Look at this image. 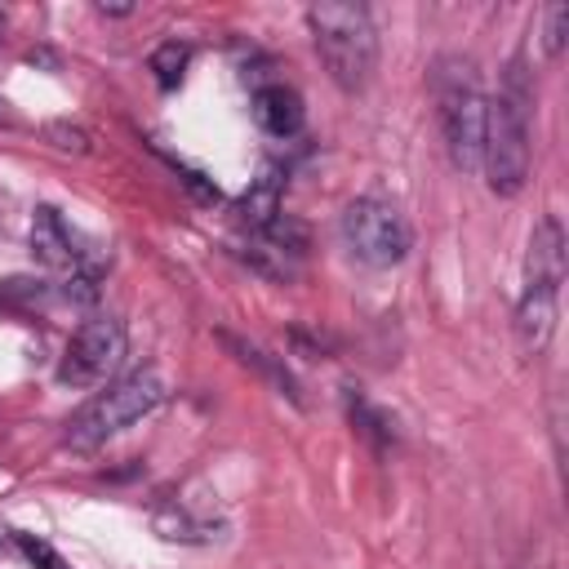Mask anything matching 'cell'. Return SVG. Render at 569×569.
<instances>
[{"label": "cell", "mask_w": 569, "mask_h": 569, "mask_svg": "<svg viewBox=\"0 0 569 569\" xmlns=\"http://www.w3.org/2000/svg\"><path fill=\"white\" fill-rule=\"evenodd\" d=\"M187 67H191V44L187 40H164V44L151 49V71H156L160 89H178Z\"/></svg>", "instance_id": "obj_13"}, {"label": "cell", "mask_w": 569, "mask_h": 569, "mask_svg": "<svg viewBox=\"0 0 569 569\" xmlns=\"http://www.w3.org/2000/svg\"><path fill=\"white\" fill-rule=\"evenodd\" d=\"M98 13H102V18H129L133 4H98Z\"/></svg>", "instance_id": "obj_19"}, {"label": "cell", "mask_w": 569, "mask_h": 569, "mask_svg": "<svg viewBox=\"0 0 569 569\" xmlns=\"http://www.w3.org/2000/svg\"><path fill=\"white\" fill-rule=\"evenodd\" d=\"M307 27L329 80L347 93H360L378 67V31L369 9L351 0H325L307 9Z\"/></svg>", "instance_id": "obj_2"}, {"label": "cell", "mask_w": 569, "mask_h": 569, "mask_svg": "<svg viewBox=\"0 0 569 569\" xmlns=\"http://www.w3.org/2000/svg\"><path fill=\"white\" fill-rule=\"evenodd\" d=\"M280 191H284V178H280V169H262L253 182H249V191L240 196V222L249 227V231H267L276 218H280Z\"/></svg>", "instance_id": "obj_11"}, {"label": "cell", "mask_w": 569, "mask_h": 569, "mask_svg": "<svg viewBox=\"0 0 569 569\" xmlns=\"http://www.w3.org/2000/svg\"><path fill=\"white\" fill-rule=\"evenodd\" d=\"M182 169V164H178ZM182 182L196 191V200H204V204H213L218 200V187L213 182H204V173H196V169H182Z\"/></svg>", "instance_id": "obj_17"}, {"label": "cell", "mask_w": 569, "mask_h": 569, "mask_svg": "<svg viewBox=\"0 0 569 569\" xmlns=\"http://www.w3.org/2000/svg\"><path fill=\"white\" fill-rule=\"evenodd\" d=\"M565 36H569V4H547V13H542V49H547V58H560Z\"/></svg>", "instance_id": "obj_15"}, {"label": "cell", "mask_w": 569, "mask_h": 569, "mask_svg": "<svg viewBox=\"0 0 569 569\" xmlns=\"http://www.w3.org/2000/svg\"><path fill=\"white\" fill-rule=\"evenodd\" d=\"M529 111H533V84H529L525 58L516 53L502 71L498 93L485 102L480 169L493 196H516L529 178Z\"/></svg>", "instance_id": "obj_1"}, {"label": "cell", "mask_w": 569, "mask_h": 569, "mask_svg": "<svg viewBox=\"0 0 569 569\" xmlns=\"http://www.w3.org/2000/svg\"><path fill=\"white\" fill-rule=\"evenodd\" d=\"M120 360H124V325L111 316H93L67 338L62 360H58V382L62 387H93L107 373H116Z\"/></svg>", "instance_id": "obj_6"}, {"label": "cell", "mask_w": 569, "mask_h": 569, "mask_svg": "<svg viewBox=\"0 0 569 569\" xmlns=\"http://www.w3.org/2000/svg\"><path fill=\"white\" fill-rule=\"evenodd\" d=\"M4 22H9V18H4V9H0V40H4Z\"/></svg>", "instance_id": "obj_21"}, {"label": "cell", "mask_w": 569, "mask_h": 569, "mask_svg": "<svg viewBox=\"0 0 569 569\" xmlns=\"http://www.w3.org/2000/svg\"><path fill=\"white\" fill-rule=\"evenodd\" d=\"M556 298L560 289H547V284H525L520 289V302H516V338H520V351L525 356H542L551 333H556Z\"/></svg>", "instance_id": "obj_7"}, {"label": "cell", "mask_w": 569, "mask_h": 569, "mask_svg": "<svg viewBox=\"0 0 569 569\" xmlns=\"http://www.w3.org/2000/svg\"><path fill=\"white\" fill-rule=\"evenodd\" d=\"M160 400H164V382H160V373H156V369H138V373L111 382L107 391H98V396L67 422L62 445L76 449V453L98 449V445H107L111 436H120L129 422L147 418Z\"/></svg>", "instance_id": "obj_4"}, {"label": "cell", "mask_w": 569, "mask_h": 569, "mask_svg": "<svg viewBox=\"0 0 569 569\" xmlns=\"http://www.w3.org/2000/svg\"><path fill=\"white\" fill-rule=\"evenodd\" d=\"M49 138H58V147H67V151H89V142H84V133H80V129L49 124Z\"/></svg>", "instance_id": "obj_18"}, {"label": "cell", "mask_w": 569, "mask_h": 569, "mask_svg": "<svg viewBox=\"0 0 569 569\" xmlns=\"http://www.w3.org/2000/svg\"><path fill=\"white\" fill-rule=\"evenodd\" d=\"M431 93H436V111H440V133L449 147L453 169L471 173L480 169V142H485V89H480V71L471 58L462 53H445L431 67Z\"/></svg>", "instance_id": "obj_3"}, {"label": "cell", "mask_w": 569, "mask_h": 569, "mask_svg": "<svg viewBox=\"0 0 569 569\" xmlns=\"http://www.w3.org/2000/svg\"><path fill=\"white\" fill-rule=\"evenodd\" d=\"M0 124H9V102L0 98Z\"/></svg>", "instance_id": "obj_20"}, {"label": "cell", "mask_w": 569, "mask_h": 569, "mask_svg": "<svg viewBox=\"0 0 569 569\" xmlns=\"http://www.w3.org/2000/svg\"><path fill=\"white\" fill-rule=\"evenodd\" d=\"M565 280V231L560 218H538L533 236H529V253H525V284H547L560 289Z\"/></svg>", "instance_id": "obj_8"}, {"label": "cell", "mask_w": 569, "mask_h": 569, "mask_svg": "<svg viewBox=\"0 0 569 569\" xmlns=\"http://www.w3.org/2000/svg\"><path fill=\"white\" fill-rule=\"evenodd\" d=\"M31 253L44 262V267H58V271H80V249H76V236L67 231V222L58 218V209L40 204L36 218H31Z\"/></svg>", "instance_id": "obj_10"}, {"label": "cell", "mask_w": 569, "mask_h": 569, "mask_svg": "<svg viewBox=\"0 0 569 569\" xmlns=\"http://www.w3.org/2000/svg\"><path fill=\"white\" fill-rule=\"evenodd\" d=\"M222 342H227V351H236V360L244 365V369H258L280 396H293L298 400V387H293V378H289V369L276 360V356H267L262 347H253V342H240V338H231V333H222Z\"/></svg>", "instance_id": "obj_12"}, {"label": "cell", "mask_w": 569, "mask_h": 569, "mask_svg": "<svg viewBox=\"0 0 569 569\" xmlns=\"http://www.w3.org/2000/svg\"><path fill=\"white\" fill-rule=\"evenodd\" d=\"M18 542H22V551H27L36 565H44V569H62V560H58L44 542H36V538H27V533H18Z\"/></svg>", "instance_id": "obj_16"}, {"label": "cell", "mask_w": 569, "mask_h": 569, "mask_svg": "<svg viewBox=\"0 0 569 569\" xmlns=\"http://www.w3.org/2000/svg\"><path fill=\"white\" fill-rule=\"evenodd\" d=\"M253 120H258V129L271 133V138H293V133L302 129V120H307L298 89H289V84H280V80L258 84V89H253Z\"/></svg>", "instance_id": "obj_9"}, {"label": "cell", "mask_w": 569, "mask_h": 569, "mask_svg": "<svg viewBox=\"0 0 569 569\" xmlns=\"http://www.w3.org/2000/svg\"><path fill=\"white\" fill-rule=\"evenodd\" d=\"M347 413H351V422H356V431L373 445V449H387L391 440H396V431H391V422L360 396V391H347Z\"/></svg>", "instance_id": "obj_14"}, {"label": "cell", "mask_w": 569, "mask_h": 569, "mask_svg": "<svg viewBox=\"0 0 569 569\" xmlns=\"http://www.w3.org/2000/svg\"><path fill=\"white\" fill-rule=\"evenodd\" d=\"M338 231H342L347 253H351L356 262H365V267H396V262L409 253V240H413L405 213H400L391 200H382V196H360V200H351V204L342 209Z\"/></svg>", "instance_id": "obj_5"}]
</instances>
